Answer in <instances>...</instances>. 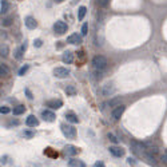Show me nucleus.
Segmentation results:
<instances>
[{"label":"nucleus","mask_w":167,"mask_h":167,"mask_svg":"<svg viewBox=\"0 0 167 167\" xmlns=\"http://www.w3.org/2000/svg\"><path fill=\"white\" fill-rule=\"evenodd\" d=\"M92 167H106V166H104V163H103V162L98 161V162H95V165L92 166Z\"/></svg>","instance_id":"35"},{"label":"nucleus","mask_w":167,"mask_h":167,"mask_svg":"<svg viewBox=\"0 0 167 167\" xmlns=\"http://www.w3.org/2000/svg\"><path fill=\"white\" fill-rule=\"evenodd\" d=\"M24 111H25V107L24 106H21V104H19V106H16V107H13V115H21V114H24Z\"/></svg>","instance_id":"21"},{"label":"nucleus","mask_w":167,"mask_h":167,"mask_svg":"<svg viewBox=\"0 0 167 167\" xmlns=\"http://www.w3.org/2000/svg\"><path fill=\"white\" fill-rule=\"evenodd\" d=\"M107 59L103 56V55H96L92 59V66H94L95 70H98V71H103V70L107 67Z\"/></svg>","instance_id":"1"},{"label":"nucleus","mask_w":167,"mask_h":167,"mask_svg":"<svg viewBox=\"0 0 167 167\" xmlns=\"http://www.w3.org/2000/svg\"><path fill=\"white\" fill-rule=\"evenodd\" d=\"M62 60H63V63H66V64H71L74 62V54L71 51H66L62 56Z\"/></svg>","instance_id":"13"},{"label":"nucleus","mask_w":167,"mask_h":167,"mask_svg":"<svg viewBox=\"0 0 167 167\" xmlns=\"http://www.w3.org/2000/svg\"><path fill=\"white\" fill-rule=\"evenodd\" d=\"M7 55H8V47L3 46L2 47V56H7Z\"/></svg>","instance_id":"34"},{"label":"nucleus","mask_w":167,"mask_h":167,"mask_svg":"<svg viewBox=\"0 0 167 167\" xmlns=\"http://www.w3.org/2000/svg\"><path fill=\"white\" fill-rule=\"evenodd\" d=\"M9 9V4L7 0H2V3H0V12L2 13H7Z\"/></svg>","instance_id":"18"},{"label":"nucleus","mask_w":167,"mask_h":167,"mask_svg":"<svg viewBox=\"0 0 167 167\" xmlns=\"http://www.w3.org/2000/svg\"><path fill=\"white\" fill-rule=\"evenodd\" d=\"M25 124H27L28 127H36V126H39V120L35 115H29L27 119H25Z\"/></svg>","instance_id":"12"},{"label":"nucleus","mask_w":167,"mask_h":167,"mask_svg":"<svg viewBox=\"0 0 167 167\" xmlns=\"http://www.w3.org/2000/svg\"><path fill=\"white\" fill-rule=\"evenodd\" d=\"M60 128H62V132L64 134L66 138H68V139H75L76 138V128L74 127V126L64 123V124L60 126Z\"/></svg>","instance_id":"2"},{"label":"nucleus","mask_w":167,"mask_h":167,"mask_svg":"<svg viewBox=\"0 0 167 167\" xmlns=\"http://www.w3.org/2000/svg\"><path fill=\"white\" fill-rule=\"evenodd\" d=\"M87 31H88V24L87 23H84L83 24V27H82V35H87Z\"/></svg>","instance_id":"32"},{"label":"nucleus","mask_w":167,"mask_h":167,"mask_svg":"<svg viewBox=\"0 0 167 167\" xmlns=\"http://www.w3.org/2000/svg\"><path fill=\"white\" fill-rule=\"evenodd\" d=\"M124 110H126V107L123 106V104H120V106H118V107H115V108L112 110V112H111V115H112V118L115 120H118L119 118L123 115V112H124Z\"/></svg>","instance_id":"6"},{"label":"nucleus","mask_w":167,"mask_h":167,"mask_svg":"<svg viewBox=\"0 0 167 167\" xmlns=\"http://www.w3.org/2000/svg\"><path fill=\"white\" fill-rule=\"evenodd\" d=\"M24 23H25V25H27V28H29V29L36 28V25H38V23H36V20L33 19L32 16H27V17H25Z\"/></svg>","instance_id":"15"},{"label":"nucleus","mask_w":167,"mask_h":167,"mask_svg":"<svg viewBox=\"0 0 167 167\" xmlns=\"http://www.w3.org/2000/svg\"><path fill=\"white\" fill-rule=\"evenodd\" d=\"M162 161L165 162V163H167V154H163L162 155Z\"/></svg>","instance_id":"39"},{"label":"nucleus","mask_w":167,"mask_h":167,"mask_svg":"<svg viewBox=\"0 0 167 167\" xmlns=\"http://www.w3.org/2000/svg\"><path fill=\"white\" fill-rule=\"evenodd\" d=\"M9 111H11V110H9L7 106H2V107H0V112H2V114H8Z\"/></svg>","instance_id":"33"},{"label":"nucleus","mask_w":167,"mask_h":167,"mask_svg":"<svg viewBox=\"0 0 167 167\" xmlns=\"http://www.w3.org/2000/svg\"><path fill=\"white\" fill-rule=\"evenodd\" d=\"M9 74V68L7 64H0V76H7Z\"/></svg>","instance_id":"23"},{"label":"nucleus","mask_w":167,"mask_h":167,"mask_svg":"<svg viewBox=\"0 0 167 167\" xmlns=\"http://www.w3.org/2000/svg\"><path fill=\"white\" fill-rule=\"evenodd\" d=\"M107 136H108V139L111 140V142H112V143H115V144H116L118 142H119V139H118L116 138V136H115L114 135V134H111V132H108V135H107Z\"/></svg>","instance_id":"26"},{"label":"nucleus","mask_w":167,"mask_h":167,"mask_svg":"<svg viewBox=\"0 0 167 167\" xmlns=\"http://www.w3.org/2000/svg\"><path fill=\"white\" fill-rule=\"evenodd\" d=\"M42 118L46 122H54L55 120V114L52 112V111H50V110H44V111H42Z\"/></svg>","instance_id":"7"},{"label":"nucleus","mask_w":167,"mask_h":167,"mask_svg":"<svg viewBox=\"0 0 167 167\" xmlns=\"http://www.w3.org/2000/svg\"><path fill=\"white\" fill-rule=\"evenodd\" d=\"M64 153H66V155H68V157H74V155H76L79 153V148L72 146V144H68V146L64 147Z\"/></svg>","instance_id":"9"},{"label":"nucleus","mask_w":167,"mask_h":167,"mask_svg":"<svg viewBox=\"0 0 167 167\" xmlns=\"http://www.w3.org/2000/svg\"><path fill=\"white\" fill-rule=\"evenodd\" d=\"M67 43L70 44H80L82 43V35H78V33H72L67 38Z\"/></svg>","instance_id":"10"},{"label":"nucleus","mask_w":167,"mask_h":167,"mask_svg":"<svg viewBox=\"0 0 167 167\" xmlns=\"http://www.w3.org/2000/svg\"><path fill=\"white\" fill-rule=\"evenodd\" d=\"M68 167H86V163L80 159H71L68 162Z\"/></svg>","instance_id":"16"},{"label":"nucleus","mask_w":167,"mask_h":167,"mask_svg":"<svg viewBox=\"0 0 167 167\" xmlns=\"http://www.w3.org/2000/svg\"><path fill=\"white\" fill-rule=\"evenodd\" d=\"M143 157H144V159H146V162L148 163V165H150V166H157L158 165V162H157V159H155V157H154V155L153 154H148V153H144V155H143Z\"/></svg>","instance_id":"14"},{"label":"nucleus","mask_w":167,"mask_h":167,"mask_svg":"<svg viewBox=\"0 0 167 167\" xmlns=\"http://www.w3.org/2000/svg\"><path fill=\"white\" fill-rule=\"evenodd\" d=\"M110 153L114 155V157H116V158H120V157H123L124 155V150L122 147H116V146H112V147H110Z\"/></svg>","instance_id":"11"},{"label":"nucleus","mask_w":167,"mask_h":167,"mask_svg":"<svg viewBox=\"0 0 167 167\" xmlns=\"http://www.w3.org/2000/svg\"><path fill=\"white\" fill-rule=\"evenodd\" d=\"M114 92V87L111 86V84H106V86H103V90H102V94L104 96H108Z\"/></svg>","instance_id":"17"},{"label":"nucleus","mask_w":167,"mask_h":167,"mask_svg":"<svg viewBox=\"0 0 167 167\" xmlns=\"http://www.w3.org/2000/svg\"><path fill=\"white\" fill-rule=\"evenodd\" d=\"M25 94H27V96H28V99H32L33 96H32V94H31V91L28 90V88H25Z\"/></svg>","instance_id":"38"},{"label":"nucleus","mask_w":167,"mask_h":167,"mask_svg":"<svg viewBox=\"0 0 167 167\" xmlns=\"http://www.w3.org/2000/svg\"><path fill=\"white\" fill-rule=\"evenodd\" d=\"M67 28H68V25L62 20H58L56 23L54 24V31H55V33H58V35H63V33H66Z\"/></svg>","instance_id":"4"},{"label":"nucleus","mask_w":167,"mask_h":167,"mask_svg":"<svg viewBox=\"0 0 167 167\" xmlns=\"http://www.w3.org/2000/svg\"><path fill=\"white\" fill-rule=\"evenodd\" d=\"M27 70H28V64H25V66H23L19 70V75L21 76V75H24L25 72H27Z\"/></svg>","instance_id":"31"},{"label":"nucleus","mask_w":167,"mask_h":167,"mask_svg":"<svg viewBox=\"0 0 167 167\" xmlns=\"http://www.w3.org/2000/svg\"><path fill=\"white\" fill-rule=\"evenodd\" d=\"M62 106H63V102L60 99H54V100H48L47 102V107H50V108H52V110H58V108H60Z\"/></svg>","instance_id":"8"},{"label":"nucleus","mask_w":167,"mask_h":167,"mask_svg":"<svg viewBox=\"0 0 167 167\" xmlns=\"http://www.w3.org/2000/svg\"><path fill=\"white\" fill-rule=\"evenodd\" d=\"M120 103H122V98H120V96H118V98L111 99L108 104H110L111 107H118V106H120Z\"/></svg>","instance_id":"22"},{"label":"nucleus","mask_w":167,"mask_h":167,"mask_svg":"<svg viewBox=\"0 0 167 167\" xmlns=\"http://www.w3.org/2000/svg\"><path fill=\"white\" fill-rule=\"evenodd\" d=\"M131 147H132V151L138 155H144L146 153V144L144 143H139V142H131Z\"/></svg>","instance_id":"3"},{"label":"nucleus","mask_w":167,"mask_h":167,"mask_svg":"<svg viewBox=\"0 0 167 167\" xmlns=\"http://www.w3.org/2000/svg\"><path fill=\"white\" fill-rule=\"evenodd\" d=\"M86 13H87V8H86V7H84V6L79 7V11H78V19L83 20L84 16H86Z\"/></svg>","instance_id":"19"},{"label":"nucleus","mask_w":167,"mask_h":167,"mask_svg":"<svg viewBox=\"0 0 167 167\" xmlns=\"http://www.w3.org/2000/svg\"><path fill=\"white\" fill-rule=\"evenodd\" d=\"M64 91H66V94L70 95V96H74V95L76 94V88H75V86H67Z\"/></svg>","instance_id":"25"},{"label":"nucleus","mask_w":167,"mask_h":167,"mask_svg":"<svg viewBox=\"0 0 167 167\" xmlns=\"http://www.w3.org/2000/svg\"><path fill=\"white\" fill-rule=\"evenodd\" d=\"M127 163H128V165H132V166L136 165V162H135V159H134V158H128L127 159Z\"/></svg>","instance_id":"37"},{"label":"nucleus","mask_w":167,"mask_h":167,"mask_svg":"<svg viewBox=\"0 0 167 167\" xmlns=\"http://www.w3.org/2000/svg\"><path fill=\"white\" fill-rule=\"evenodd\" d=\"M147 153L153 154V155H157L158 154V148L157 147H150V148H147Z\"/></svg>","instance_id":"30"},{"label":"nucleus","mask_w":167,"mask_h":167,"mask_svg":"<svg viewBox=\"0 0 167 167\" xmlns=\"http://www.w3.org/2000/svg\"><path fill=\"white\" fill-rule=\"evenodd\" d=\"M66 119L68 120V122H71V123H78L79 122V119H78V116L74 112H68V114H66Z\"/></svg>","instance_id":"20"},{"label":"nucleus","mask_w":167,"mask_h":167,"mask_svg":"<svg viewBox=\"0 0 167 167\" xmlns=\"http://www.w3.org/2000/svg\"><path fill=\"white\" fill-rule=\"evenodd\" d=\"M54 75L56 78H60V79H63V78H67L70 75V70L64 68V67H56V68L54 70Z\"/></svg>","instance_id":"5"},{"label":"nucleus","mask_w":167,"mask_h":167,"mask_svg":"<svg viewBox=\"0 0 167 167\" xmlns=\"http://www.w3.org/2000/svg\"><path fill=\"white\" fill-rule=\"evenodd\" d=\"M55 2H58V3H62V2H63V0H55Z\"/></svg>","instance_id":"40"},{"label":"nucleus","mask_w":167,"mask_h":167,"mask_svg":"<svg viewBox=\"0 0 167 167\" xmlns=\"http://www.w3.org/2000/svg\"><path fill=\"white\" fill-rule=\"evenodd\" d=\"M2 24L4 25V27H8V25L12 24V19H11V17H6V19H3Z\"/></svg>","instance_id":"27"},{"label":"nucleus","mask_w":167,"mask_h":167,"mask_svg":"<svg viewBox=\"0 0 167 167\" xmlns=\"http://www.w3.org/2000/svg\"><path fill=\"white\" fill-rule=\"evenodd\" d=\"M25 48H27V44L23 43V44L20 46L19 50L16 51V59H21V56H23V52L25 51Z\"/></svg>","instance_id":"24"},{"label":"nucleus","mask_w":167,"mask_h":167,"mask_svg":"<svg viewBox=\"0 0 167 167\" xmlns=\"http://www.w3.org/2000/svg\"><path fill=\"white\" fill-rule=\"evenodd\" d=\"M33 46H35V47H42V40H40V39H36L35 42H33Z\"/></svg>","instance_id":"36"},{"label":"nucleus","mask_w":167,"mask_h":167,"mask_svg":"<svg viewBox=\"0 0 167 167\" xmlns=\"http://www.w3.org/2000/svg\"><path fill=\"white\" fill-rule=\"evenodd\" d=\"M108 3H110V0H98V6L102 7V8H104V7L108 6Z\"/></svg>","instance_id":"28"},{"label":"nucleus","mask_w":167,"mask_h":167,"mask_svg":"<svg viewBox=\"0 0 167 167\" xmlns=\"http://www.w3.org/2000/svg\"><path fill=\"white\" fill-rule=\"evenodd\" d=\"M23 135L25 136V138L31 139V138H33V136H35V132H32V131H24V132H23Z\"/></svg>","instance_id":"29"}]
</instances>
